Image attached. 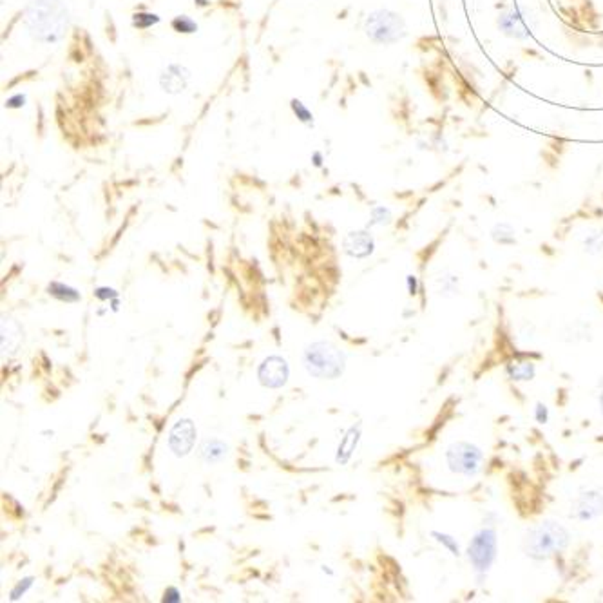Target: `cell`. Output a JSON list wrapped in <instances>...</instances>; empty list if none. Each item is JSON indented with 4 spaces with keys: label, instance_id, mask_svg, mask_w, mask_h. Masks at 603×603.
Listing matches in <instances>:
<instances>
[{
    "label": "cell",
    "instance_id": "6da1fadb",
    "mask_svg": "<svg viewBox=\"0 0 603 603\" xmlns=\"http://www.w3.org/2000/svg\"><path fill=\"white\" fill-rule=\"evenodd\" d=\"M69 26L71 11L64 0H31L24 11V28L42 46L60 44Z\"/></svg>",
    "mask_w": 603,
    "mask_h": 603
},
{
    "label": "cell",
    "instance_id": "7a4b0ae2",
    "mask_svg": "<svg viewBox=\"0 0 603 603\" xmlns=\"http://www.w3.org/2000/svg\"><path fill=\"white\" fill-rule=\"evenodd\" d=\"M571 534L560 522L545 520L527 531L524 538V553L533 560H549L565 551Z\"/></svg>",
    "mask_w": 603,
    "mask_h": 603
},
{
    "label": "cell",
    "instance_id": "3957f363",
    "mask_svg": "<svg viewBox=\"0 0 603 603\" xmlns=\"http://www.w3.org/2000/svg\"><path fill=\"white\" fill-rule=\"evenodd\" d=\"M304 368L319 379H337L345 372V355L330 342H313L303 355Z\"/></svg>",
    "mask_w": 603,
    "mask_h": 603
},
{
    "label": "cell",
    "instance_id": "277c9868",
    "mask_svg": "<svg viewBox=\"0 0 603 603\" xmlns=\"http://www.w3.org/2000/svg\"><path fill=\"white\" fill-rule=\"evenodd\" d=\"M366 37L377 46H392L408 35V28L401 15L390 10H375L364 22Z\"/></svg>",
    "mask_w": 603,
    "mask_h": 603
},
{
    "label": "cell",
    "instance_id": "5b68a950",
    "mask_svg": "<svg viewBox=\"0 0 603 603\" xmlns=\"http://www.w3.org/2000/svg\"><path fill=\"white\" fill-rule=\"evenodd\" d=\"M497 531L491 529V527H484V529L474 533L470 547H468V558H470L471 567H473L474 575L479 576L480 581L491 571L493 563L497 560Z\"/></svg>",
    "mask_w": 603,
    "mask_h": 603
},
{
    "label": "cell",
    "instance_id": "8992f818",
    "mask_svg": "<svg viewBox=\"0 0 603 603\" xmlns=\"http://www.w3.org/2000/svg\"><path fill=\"white\" fill-rule=\"evenodd\" d=\"M446 462L447 468L453 473L471 479V477H477L482 470L484 453L479 446L465 443V440H459V443H453L447 447Z\"/></svg>",
    "mask_w": 603,
    "mask_h": 603
},
{
    "label": "cell",
    "instance_id": "52a82bcc",
    "mask_svg": "<svg viewBox=\"0 0 603 603\" xmlns=\"http://www.w3.org/2000/svg\"><path fill=\"white\" fill-rule=\"evenodd\" d=\"M603 515V491L587 489L581 491L571 504V516L578 522L596 520Z\"/></svg>",
    "mask_w": 603,
    "mask_h": 603
},
{
    "label": "cell",
    "instance_id": "ba28073f",
    "mask_svg": "<svg viewBox=\"0 0 603 603\" xmlns=\"http://www.w3.org/2000/svg\"><path fill=\"white\" fill-rule=\"evenodd\" d=\"M190 71L180 62H169L160 73V88L163 92L178 97L189 89Z\"/></svg>",
    "mask_w": 603,
    "mask_h": 603
},
{
    "label": "cell",
    "instance_id": "9c48e42d",
    "mask_svg": "<svg viewBox=\"0 0 603 603\" xmlns=\"http://www.w3.org/2000/svg\"><path fill=\"white\" fill-rule=\"evenodd\" d=\"M288 373H290V370H288L286 361L277 357V355H272V357L263 361L258 370V377L263 386L281 388L288 379Z\"/></svg>",
    "mask_w": 603,
    "mask_h": 603
},
{
    "label": "cell",
    "instance_id": "30bf717a",
    "mask_svg": "<svg viewBox=\"0 0 603 603\" xmlns=\"http://www.w3.org/2000/svg\"><path fill=\"white\" fill-rule=\"evenodd\" d=\"M196 443V428L190 420L183 419L176 424L169 437V446L176 455H187Z\"/></svg>",
    "mask_w": 603,
    "mask_h": 603
},
{
    "label": "cell",
    "instance_id": "8fae6325",
    "mask_svg": "<svg viewBox=\"0 0 603 603\" xmlns=\"http://www.w3.org/2000/svg\"><path fill=\"white\" fill-rule=\"evenodd\" d=\"M373 247H375V243H373L372 234L366 231L350 232V234L345 238V250L352 258H368L370 254L373 252Z\"/></svg>",
    "mask_w": 603,
    "mask_h": 603
},
{
    "label": "cell",
    "instance_id": "7c38bea8",
    "mask_svg": "<svg viewBox=\"0 0 603 603\" xmlns=\"http://www.w3.org/2000/svg\"><path fill=\"white\" fill-rule=\"evenodd\" d=\"M498 28L500 31L506 33L507 37L513 38H525L527 37V31H525L524 24H522L520 15L516 11H504L500 17H498Z\"/></svg>",
    "mask_w": 603,
    "mask_h": 603
},
{
    "label": "cell",
    "instance_id": "4fadbf2b",
    "mask_svg": "<svg viewBox=\"0 0 603 603\" xmlns=\"http://www.w3.org/2000/svg\"><path fill=\"white\" fill-rule=\"evenodd\" d=\"M507 373L513 381L525 382L531 381V379L536 375V366H534L531 361H524V363H513L507 366Z\"/></svg>",
    "mask_w": 603,
    "mask_h": 603
},
{
    "label": "cell",
    "instance_id": "5bb4252c",
    "mask_svg": "<svg viewBox=\"0 0 603 603\" xmlns=\"http://www.w3.org/2000/svg\"><path fill=\"white\" fill-rule=\"evenodd\" d=\"M357 440H359V429L352 428L350 431H348V435L342 438L341 446H339V456H337V461L339 462L348 461L352 452H354L355 446H357Z\"/></svg>",
    "mask_w": 603,
    "mask_h": 603
},
{
    "label": "cell",
    "instance_id": "9a60e30c",
    "mask_svg": "<svg viewBox=\"0 0 603 603\" xmlns=\"http://www.w3.org/2000/svg\"><path fill=\"white\" fill-rule=\"evenodd\" d=\"M201 455L203 459L207 462H220L223 459V456L226 455V446L223 443H220V440H210V443H207L205 446H203L201 449Z\"/></svg>",
    "mask_w": 603,
    "mask_h": 603
},
{
    "label": "cell",
    "instance_id": "2e32d148",
    "mask_svg": "<svg viewBox=\"0 0 603 603\" xmlns=\"http://www.w3.org/2000/svg\"><path fill=\"white\" fill-rule=\"evenodd\" d=\"M491 236L493 240L500 245H513L516 241L515 229L511 225H507V223H498V225L493 226Z\"/></svg>",
    "mask_w": 603,
    "mask_h": 603
},
{
    "label": "cell",
    "instance_id": "e0dca14e",
    "mask_svg": "<svg viewBox=\"0 0 603 603\" xmlns=\"http://www.w3.org/2000/svg\"><path fill=\"white\" fill-rule=\"evenodd\" d=\"M171 26L176 33H183V35H192V33L198 31V22L190 19L189 15H178V17H174Z\"/></svg>",
    "mask_w": 603,
    "mask_h": 603
},
{
    "label": "cell",
    "instance_id": "ac0fdd59",
    "mask_svg": "<svg viewBox=\"0 0 603 603\" xmlns=\"http://www.w3.org/2000/svg\"><path fill=\"white\" fill-rule=\"evenodd\" d=\"M290 107H292V111H294L295 118H297L301 124L308 125V127L310 125H313V113L310 111L308 107H306V104H304V101L294 98V100L290 101Z\"/></svg>",
    "mask_w": 603,
    "mask_h": 603
},
{
    "label": "cell",
    "instance_id": "d6986e66",
    "mask_svg": "<svg viewBox=\"0 0 603 603\" xmlns=\"http://www.w3.org/2000/svg\"><path fill=\"white\" fill-rule=\"evenodd\" d=\"M431 536H435V540H437V542L440 543L444 549H446L447 553L453 554V556H461V547H459V542H456L453 536H449V534H446V533H438V531H431Z\"/></svg>",
    "mask_w": 603,
    "mask_h": 603
},
{
    "label": "cell",
    "instance_id": "ffe728a7",
    "mask_svg": "<svg viewBox=\"0 0 603 603\" xmlns=\"http://www.w3.org/2000/svg\"><path fill=\"white\" fill-rule=\"evenodd\" d=\"M440 294L444 297H452V295L459 294V277L453 274H444L440 279Z\"/></svg>",
    "mask_w": 603,
    "mask_h": 603
},
{
    "label": "cell",
    "instance_id": "44dd1931",
    "mask_svg": "<svg viewBox=\"0 0 603 603\" xmlns=\"http://www.w3.org/2000/svg\"><path fill=\"white\" fill-rule=\"evenodd\" d=\"M585 250L589 254L603 252V232H594V234L585 236Z\"/></svg>",
    "mask_w": 603,
    "mask_h": 603
},
{
    "label": "cell",
    "instance_id": "7402d4cb",
    "mask_svg": "<svg viewBox=\"0 0 603 603\" xmlns=\"http://www.w3.org/2000/svg\"><path fill=\"white\" fill-rule=\"evenodd\" d=\"M160 22V19H158V15L154 13H136L133 19L134 28L138 29H147L152 28V26H156V24Z\"/></svg>",
    "mask_w": 603,
    "mask_h": 603
},
{
    "label": "cell",
    "instance_id": "603a6c76",
    "mask_svg": "<svg viewBox=\"0 0 603 603\" xmlns=\"http://www.w3.org/2000/svg\"><path fill=\"white\" fill-rule=\"evenodd\" d=\"M372 223L373 225H386V223H390V220H392V214H390V210L384 207H375L372 210Z\"/></svg>",
    "mask_w": 603,
    "mask_h": 603
},
{
    "label": "cell",
    "instance_id": "cb8c5ba5",
    "mask_svg": "<svg viewBox=\"0 0 603 603\" xmlns=\"http://www.w3.org/2000/svg\"><path fill=\"white\" fill-rule=\"evenodd\" d=\"M534 419L538 424H545L549 420V410L547 406L542 404V402H536V408H534Z\"/></svg>",
    "mask_w": 603,
    "mask_h": 603
},
{
    "label": "cell",
    "instance_id": "d4e9b609",
    "mask_svg": "<svg viewBox=\"0 0 603 603\" xmlns=\"http://www.w3.org/2000/svg\"><path fill=\"white\" fill-rule=\"evenodd\" d=\"M26 101V94H17V97H11L10 100L6 101V107L8 109H20Z\"/></svg>",
    "mask_w": 603,
    "mask_h": 603
},
{
    "label": "cell",
    "instance_id": "484cf974",
    "mask_svg": "<svg viewBox=\"0 0 603 603\" xmlns=\"http://www.w3.org/2000/svg\"><path fill=\"white\" fill-rule=\"evenodd\" d=\"M408 290H410L411 295H415L419 290V279L415 276H408Z\"/></svg>",
    "mask_w": 603,
    "mask_h": 603
},
{
    "label": "cell",
    "instance_id": "4316f807",
    "mask_svg": "<svg viewBox=\"0 0 603 603\" xmlns=\"http://www.w3.org/2000/svg\"><path fill=\"white\" fill-rule=\"evenodd\" d=\"M29 585H31V580H26V584H24V585H22V584H20V585H19V587H17V589H15V590H13V593H11V598H13V600H17V598H19V593H22V594H24V593H26V589H28Z\"/></svg>",
    "mask_w": 603,
    "mask_h": 603
},
{
    "label": "cell",
    "instance_id": "83f0119b",
    "mask_svg": "<svg viewBox=\"0 0 603 603\" xmlns=\"http://www.w3.org/2000/svg\"><path fill=\"white\" fill-rule=\"evenodd\" d=\"M600 386L603 388V379L600 381ZM600 410H602V415H603V392H602V395H600Z\"/></svg>",
    "mask_w": 603,
    "mask_h": 603
}]
</instances>
